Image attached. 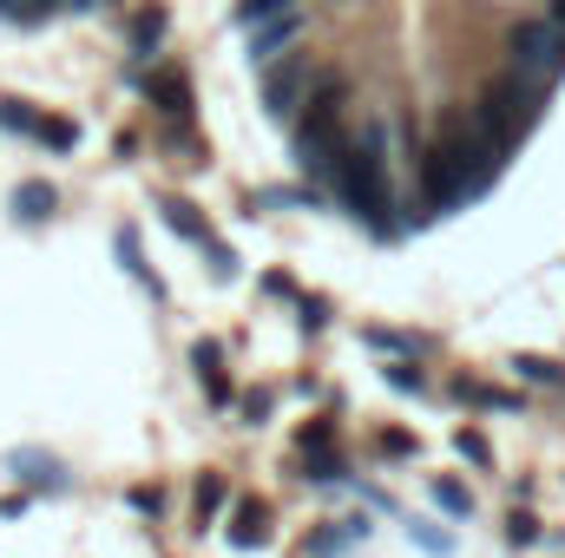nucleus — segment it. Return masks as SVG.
I'll return each mask as SVG.
<instances>
[{
    "label": "nucleus",
    "mask_w": 565,
    "mask_h": 558,
    "mask_svg": "<svg viewBox=\"0 0 565 558\" xmlns=\"http://www.w3.org/2000/svg\"><path fill=\"white\" fill-rule=\"evenodd\" d=\"M500 158H507V144L480 126V112H447L434 144H427V158H422L427 211H454V204L480 197L500 178Z\"/></svg>",
    "instance_id": "nucleus-1"
},
{
    "label": "nucleus",
    "mask_w": 565,
    "mask_h": 558,
    "mask_svg": "<svg viewBox=\"0 0 565 558\" xmlns=\"http://www.w3.org/2000/svg\"><path fill=\"white\" fill-rule=\"evenodd\" d=\"M329 191H335L362 224L382 230V211H395V197H388V126H382V119H369V126L349 139L335 178H329Z\"/></svg>",
    "instance_id": "nucleus-2"
},
{
    "label": "nucleus",
    "mask_w": 565,
    "mask_h": 558,
    "mask_svg": "<svg viewBox=\"0 0 565 558\" xmlns=\"http://www.w3.org/2000/svg\"><path fill=\"white\" fill-rule=\"evenodd\" d=\"M473 112H480V126H487L493 139L513 151V144L540 126V112H546V79H533V73L493 79V86L480 93V106H473Z\"/></svg>",
    "instance_id": "nucleus-3"
},
{
    "label": "nucleus",
    "mask_w": 565,
    "mask_h": 558,
    "mask_svg": "<svg viewBox=\"0 0 565 558\" xmlns=\"http://www.w3.org/2000/svg\"><path fill=\"white\" fill-rule=\"evenodd\" d=\"M513 66L533 73V79H559L565 73V26L546 13V20H526L513 26Z\"/></svg>",
    "instance_id": "nucleus-4"
},
{
    "label": "nucleus",
    "mask_w": 565,
    "mask_h": 558,
    "mask_svg": "<svg viewBox=\"0 0 565 558\" xmlns=\"http://www.w3.org/2000/svg\"><path fill=\"white\" fill-rule=\"evenodd\" d=\"M309 79H316V66H309L302 53H289L282 66L264 73V106H270V119H302V106H309Z\"/></svg>",
    "instance_id": "nucleus-5"
},
{
    "label": "nucleus",
    "mask_w": 565,
    "mask_h": 558,
    "mask_svg": "<svg viewBox=\"0 0 565 558\" xmlns=\"http://www.w3.org/2000/svg\"><path fill=\"white\" fill-rule=\"evenodd\" d=\"M0 126H7V132H26V139H40L46 151H73V144H79V126H66V119H46V112H33L26 99H0Z\"/></svg>",
    "instance_id": "nucleus-6"
},
{
    "label": "nucleus",
    "mask_w": 565,
    "mask_h": 558,
    "mask_svg": "<svg viewBox=\"0 0 565 558\" xmlns=\"http://www.w3.org/2000/svg\"><path fill=\"white\" fill-rule=\"evenodd\" d=\"M158 211H164V224H171V230H178L184 244H198V250H204V257H211L217 270H231V264H237V257H224V250H217V237H211V224L198 217V204H184V197H164Z\"/></svg>",
    "instance_id": "nucleus-7"
},
{
    "label": "nucleus",
    "mask_w": 565,
    "mask_h": 558,
    "mask_svg": "<svg viewBox=\"0 0 565 558\" xmlns=\"http://www.w3.org/2000/svg\"><path fill=\"white\" fill-rule=\"evenodd\" d=\"M296 33H302V13L289 7V13H270V20H257V26H250V46H257V60H277Z\"/></svg>",
    "instance_id": "nucleus-8"
},
{
    "label": "nucleus",
    "mask_w": 565,
    "mask_h": 558,
    "mask_svg": "<svg viewBox=\"0 0 565 558\" xmlns=\"http://www.w3.org/2000/svg\"><path fill=\"white\" fill-rule=\"evenodd\" d=\"M53 204H60V191H53V184H40V178L13 191V217H26V224H46V217H53Z\"/></svg>",
    "instance_id": "nucleus-9"
},
{
    "label": "nucleus",
    "mask_w": 565,
    "mask_h": 558,
    "mask_svg": "<svg viewBox=\"0 0 565 558\" xmlns=\"http://www.w3.org/2000/svg\"><path fill=\"white\" fill-rule=\"evenodd\" d=\"M158 40H164V13H158V7H145L139 20H132V40H126V53L145 66V60L158 53Z\"/></svg>",
    "instance_id": "nucleus-10"
},
{
    "label": "nucleus",
    "mask_w": 565,
    "mask_h": 558,
    "mask_svg": "<svg viewBox=\"0 0 565 558\" xmlns=\"http://www.w3.org/2000/svg\"><path fill=\"white\" fill-rule=\"evenodd\" d=\"M191 362H198V375H204V388H211V401H231V388H224V375H217V362H224V348H217V342H198V348H191Z\"/></svg>",
    "instance_id": "nucleus-11"
},
{
    "label": "nucleus",
    "mask_w": 565,
    "mask_h": 558,
    "mask_svg": "<svg viewBox=\"0 0 565 558\" xmlns=\"http://www.w3.org/2000/svg\"><path fill=\"white\" fill-rule=\"evenodd\" d=\"M145 93H151V99H158V106H164V112H184V99H191V93H184V79H178V73H151V79H145Z\"/></svg>",
    "instance_id": "nucleus-12"
},
{
    "label": "nucleus",
    "mask_w": 565,
    "mask_h": 558,
    "mask_svg": "<svg viewBox=\"0 0 565 558\" xmlns=\"http://www.w3.org/2000/svg\"><path fill=\"white\" fill-rule=\"evenodd\" d=\"M53 7H60V0H0V20H7V26H40Z\"/></svg>",
    "instance_id": "nucleus-13"
},
{
    "label": "nucleus",
    "mask_w": 565,
    "mask_h": 558,
    "mask_svg": "<svg viewBox=\"0 0 565 558\" xmlns=\"http://www.w3.org/2000/svg\"><path fill=\"white\" fill-rule=\"evenodd\" d=\"M434 506H447L454 519H467V513H473V493H467L460 480H434Z\"/></svg>",
    "instance_id": "nucleus-14"
},
{
    "label": "nucleus",
    "mask_w": 565,
    "mask_h": 558,
    "mask_svg": "<svg viewBox=\"0 0 565 558\" xmlns=\"http://www.w3.org/2000/svg\"><path fill=\"white\" fill-rule=\"evenodd\" d=\"M513 368H520L526 382H546V388H565V368H559V362H546V355H520Z\"/></svg>",
    "instance_id": "nucleus-15"
},
{
    "label": "nucleus",
    "mask_w": 565,
    "mask_h": 558,
    "mask_svg": "<svg viewBox=\"0 0 565 558\" xmlns=\"http://www.w3.org/2000/svg\"><path fill=\"white\" fill-rule=\"evenodd\" d=\"M237 546H264V506L257 500L237 506Z\"/></svg>",
    "instance_id": "nucleus-16"
},
{
    "label": "nucleus",
    "mask_w": 565,
    "mask_h": 558,
    "mask_svg": "<svg viewBox=\"0 0 565 558\" xmlns=\"http://www.w3.org/2000/svg\"><path fill=\"white\" fill-rule=\"evenodd\" d=\"M369 348H388V355H415L422 342H415V335H395V329H369Z\"/></svg>",
    "instance_id": "nucleus-17"
},
{
    "label": "nucleus",
    "mask_w": 565,
    "mask_h": 558,
    "mask_svg": "<svg viewBox=\"0 0 565 558\" xmlns=\"http://www.w3.org/2000/svg\"><path fill=\"white\" fill-rule=\"evenodd\" d=\"M270 13H289V0H237V20H244V26H257V20H270Z\"/></svg>",
    "instance_id": "nucleus-18"
},
{
    "label": "nucleus",
    "mask_w": 565,
    "mask_h": 558,
    "mask_svg": "<svg viewBox=\"0 0 565 558\" xmlns=\"http://www.w3.org/2000/svg\"><path fill=\"white\" fill-rule=\"evenodd\" d=\"M349 466L335 460V453H309V480H342Z\"/></svg>",
    "instance_id": "nucleus-19"
},
{
    "label": "nucleus",
    "mask_w": 565,
    "mask_h": 558,
    "mask_svg": "<svg viewBox=\"0 0 565 558\" xmlns=\"http://www.w3.org/2000/svg\"><path fill=\"white\" fill-rule=\"evenodd\" d=\"M322 440H329V420H309V427H302V433H296V447H302V453H316V447H322Z\"/></svg>",
    "instance_id": "nucleus-20"
},
{
    "label": "nucleus",
    "mask_w": 565,
    "mask_h": 558,
    "mask_svg": "<svg viewBox=\"0 0 565 558\" xmlns=\"http://www.w3.org/2000/svg\"><path fill=\"white\" fill-rule=\"evenodd\" d=\"M382 375H388L402 395H422V375H415V368H382Z\"/></svg>",
    "instance_id": "nucleus-21"
},
{
    "label": "nucleus",
    "mask_w": 565,
    "mask_h": 558,
    "mask_svg": "<svg viewBox=\"0 0 565 558\" xmlns=\"http://www.w3.org/2000/svg\"><path fill=\"white\" fill-rule=\"evenodd\" d=\"M460 453H467V460H473V466H487V460H493V453H487V440H480V433H460Z\"/></svg>",
    "instance_id": "nucleus-22"
},
{
    "label": "nucleus",
    "mask_w": 565,
    "mask_h": 558,
    "mask_svg": "<svg viewBox=\"0 0 565 558\" xmlns=\"http://www.w3.org/2000/svg\"><path fill=\"white\" fill-rule=\"evenodd\" d=\"M533 539H540V526L526 513H513V546H533Z\"/></svg>",
    "instance_id": "nucleus-23"
},
{
    "label": "nucleus",
    "mask_w": 565,
    "mask_h": 558,
    "mask_svg": "<svg viewBox=\"0 0 565 558\" xmlns=\"http://www.w3.org/2000/svg\"><path fill=\"white\" fill-rule=\"evenodd\" d=\"M382 453H415V433H382Z\"/></svg>",
    "instance_id": "nucleus-24"
},
{
    "label": "nucleus",
    "mask_w": 565,
    "mask_h": 558,
    "mask_svg": "<svg viewBox=\"0 0 565 558\" xmlns=\"http://www.w3.org/2000/svg\"><path fill=\"white\" fill-rule=\"evenodd\" d=\"M244 415L264 420V415H270V395H264V388H257V395H244Z\"/></svg>",
    "instance_id": "nucleus-25"
},
{
    "label": "nucleus",
    "mask_w": 565,
    "mask_h": 558,
    "mask_svg": "<svg viewBox=\"0 0 565 558\" xmlns=\"http://www.w3.org/2000/svg\"><path fill=\"white\" fill-rule=\"evenodd\" d=\"M60 7H73V13H93V7H99V0H60Z\"/></svg>",
    "instance_id": "nucleus-26"
},
{
    "label": "nucleus",
    "mask_w": 565,
    "mask_h": 558,
    "mask_svg": "<svg viewBox=\"0 0 565 558\" xmlns=\"http://www.w3.org/2000/svg\"><path fill=\"white\" fill-rule=\"evenodd\" d=\"M546 13H553V20L565 26V0H546Z\"/></svg>",
    "instance_id": "nucleus-27"
}]
</instances>
